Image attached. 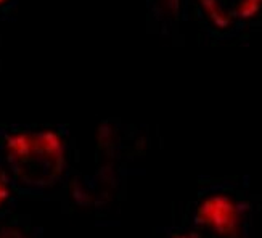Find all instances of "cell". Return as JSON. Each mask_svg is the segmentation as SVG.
I'll use <instances>...</instances> for the list:
<instances>
[{"label": "cell", "instance_id": "cell-1", "mask_svg": "<svg viewBox=\"0 0 262 238\" xmlns=\"http://www.w3.org/2000/svg\"><path fill=\"white\" fill-rule=\"evenodd\" d=\"M74 137L63 124H0V171L28 200H63L77 180Z\"/></svg>", "mask_w": 262, "mask_h": 238}, {"label": "cell", "instance_id": "cell-5", "mask_svg": "<svg viewBox=\"0 0 262 238\" xmlns=\"http://www.w3.org/2000/svg\"><path fill=\"white\" fill-rule=\"evenodd\" d=\"M19 201L21 198L13 190V187L10 185L5 174L0 171V219L8 216L11 212H15Z\"/></svg>", "mask_w": 262, "mask_h": 238}, {"label": "cell", "instance_id": "cell-4", "mask_svg": "<svg viewBox=\"0 0 262 238\" xmlns=\"http://www.w3.org/2000/svg\"><path fill=\"white\" fill-rule=\"evenodd\" d=\"M0 238H45V232L29 214L15 211L0 219Z\"/></svg>", "mask_w": 262, "mask_h": 238}, {"label": "cell", "instance_id": "cell-2", "mask_svg": "<svg viewBox=\"0 0 262 238\" xmlns=\"http://www.w3.org/2000/svg\"><path fill=\"white\" fill-rule=\"evenodd\" d=\"M257 203L248 180H206L188 203L182 224L193 238H256Z\"/></svg>", "mask_w": 262, "mask_h": 238}, {"label": "cell", "instance_id": "cell-3", "mask_svg": "<svg viewBox=\"0 0 262 238\" xmlns=\"http://www.w3.org/2000/svg\"><path fill=\"white\" fill-rule=\"evenodd\" d=\"M209 23L217 29L240 28L262 8V0H198Z\"/></svg>", "mask_w": 262, "mask_h": 238}, {"label": "cell", "instance_id": "cell-6", "mask_svg": "<svg viewBox=\"0 0 262 238\" xmlns=\"http://www.w3.org/2000/svg\"><path fill=\"white\" fill-rule=\"evenodd\" d=\"M15 5V0H0V16H4V11H8Z\"/></svg>", "mask_w": 262, "mask_h": 238}]
</instances>
